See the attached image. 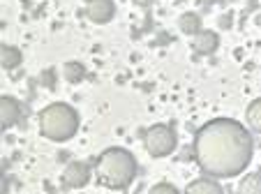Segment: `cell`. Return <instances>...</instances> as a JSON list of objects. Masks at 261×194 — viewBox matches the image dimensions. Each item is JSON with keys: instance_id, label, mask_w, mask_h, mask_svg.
I'll return each mask as SVG.
<instances>
[{"instance_id": "16", "label": "cell", "mask_w": 261, "mask_h": 194, "mask_svg": "<svg viewBox=\"0 0 261 194\" xmlns=\"http://www.w3.org/2000/svg\"><path fill=\"white\" fill-rule=\"evenodd\" d=\"M201 3H206V5H215V3H222V0H201Z\"/></svg>"}, {"instance_id": "6", "label": "cell", "mask_w": 261, "mask_h": 194, "mask_svg": "<svg viewBox=\"0 0 261 194\" xmlns=\"http://www.w3.org/2000/svg\"><path fill=\"white\" fill-rule=\"evenodd\" d=\"M21 114H23V109H21V102L16 100V97L5 95V97L0 100V125H3V129L14 127L21 120Z\"/></svg>"}, {"instance_id": "14", "label": "cell", "mask_w": 261, "mask_h": 194, "mask_svg": "<svg viewBox=\"0 0 261 194\" xmlns=\"http://www.w3.org/2000/svg\"><path fill=\"white\" fill-rule=\"evenodd\" d=\"M63 76L69 81V84H79V81L86 76V67H84V65H81V63H74V60H72V63H67V65H65Z\"/></svg>"}, {"instance_id": "15", "label": "cell", "mask_w": 261, "mask_h": 194, "mask_svg": "<svg viewBox=\"0 0 261 194\" xmlns=\"http://www.w3.org/2000/svg\"><path fill=\"white\" fill-rule=\"evenodd\" d=\"M148 194H180L171 183H158L148 189Z\"/></svg>"}, {"instance_id": "10", "label": "cell", "mask_w": 261, "mask_h": 194, "mask_svg": "<svg viewBox=\"0 0 261 194\" xmlns=\"http://www.w3.org/2000/svg\"><path fill=\"white\" fill-rule=\"evenodd\" d=\"M236 194H261V171L243 176L241 183L236 185Z\"/></svg>"}, {"instance_id": "3", "label": "cell", "mask_w": 261, "mask_h": 194, "mask_svg": "<svg viewBox=\"0 0 261 194\" xmlns=\"http://www.w3.org/2000/svg\"><path fill=\"white\" fill-rule=\"evenodd\" d=\"M40 132L49 141H69L79 132V114L67 102H54L40 111Z\"/></svg>"}, {"instance_id": "9", "label": "cell", "mask_w": 261, "mask_h": 194, "mask_svg": "<svg viewBox=\"0 0 261 194\" xmlns=\"http://www.w3.org/2000/svg\"><path fill=\"white\" fill-rule=\"evenodd\" d=\"M185 194H224V187L217 183L211 176H203V178H197L188 185Z\"/></svg>"}, {"instance_id": "5", "label": "cell", "mask_w": 261, "mask_h": 194, "mask_svg": "<svg viewBox=\"0 0 261 194\" xmlns=\"http://www.w3.org/2000/svg\"><path fill=\"white\" fill-rule=\"evenodd\" d=\"M90 167L86 162H69L63 171V185L69 189H79V187H86L90 180Z\"/></svg>"}, {"instance_id": "4", "label": "cell", "mask_w": 261, "mask_h": 194, "mask_svg": "<svg viewBox=\"0 0 261 194\" xmlns=\"http://www.w3.org/2000/svg\"><path fill=\"white\" fill-rule=\"evenodd\" d=\"M143 146L153 157H167L176 150L178 146V134L171 125L158 123L153 127L146 129V136H143Z\"/></svg>"}, {"instance_id": "1", "label": "cell", "mask_w": 261, "mask_h": 194, "mask_svg": "<svg viewBox=\"0 0 261 194\" xmlns=\"http://www.w3.org/2000/svg\"><path fill=\"white\" fill-rule=\"evenodd\" d=\"M254 141L250 129L233 118H213L194 134V159L211 178H236L250 167Z\"/></svg>"}, {"instance_id": "11", "label": "cell", "mask_w": 261, "mask_h": 194, "mask_svg": "<svg viewBox=\"0 0 261 194\" xmlns=\"http://www.w3.org/2000/svg\"><path fill=\"white\" fill-rule=\"evenodd\" d=\"M21 60H23V56H21V49H16V46L5 44L3 49H0V63H3L5 70H14V67H19Z\"/></svg>"}, {"instance_id": "8", "label": "cell", "mask_w": 261, "mask_h": 194, "mask_svg": "<svg viewBox=\"0 0 261 194\" xmlns=\"http://www.w3.org/2000/svg\"><path fill=\"white\" fill-rule=\"evenodd\" d=\"M217 46H220V37H217V33H213V30H201L199 35L192 37V49L197 51L199 56L215 53Z\"/></svg>"}, {"instance_id": "13", "label": "cell", "mask_w": 261, "mask_h": 194, "mask_svg": "<svg viewBox=\"0 0 261 194\" xmlns=\"http://www.w3.org/2000/svg\"><path fill=\"white\" fill-rule=\"evenodd\" d=\"M245 123L252 132L261 134V97L250 102V106H247V111H245Z\"/></svg>"}, {"instance_id": "12", "label": "cell", "mask_w": 261, "mask_h": 194, "mask_svg": "<svg viewBox=\"0 0 261 194\" xmlns=\"http://www.w3.org/2000/svg\"><path fill=\"white\" fill-rule=\"evenodd\" d=\"M178 23H180V30L185 33V35H192V37H194V35H199V33L203 30L201 16L194 14V12H188V14H182Z\"/></svg>"}, {"instance_id": "7", "label": "cell", "mask_w": 261, "mask_h": 194, "mask_svg": "<svg viewBox=\"0 0 261 194\" xmlns=\"http://www.w3.org/2000/svg\"><path fill=\"white\" fill-rule=\"evenodd\" d=\"M116 14V5L114 0H88V7H86V16H88L93 23H109Z\"/></svg>"}, {"instance_id": "2", "label": "cell", "mask_w": 261, "mask_h": 194, "mask_svg": "<svg viewBox=\"0 0 261 194\" xmlns=\"http://www.w3.org/2000/svg\"><path fill=\"white\" fill-rule=\"evenodd\" d=\"M95 176L109 189H125L137 178V159L125 148H107L95 162Z\"/></svg>"}]
</instances>
